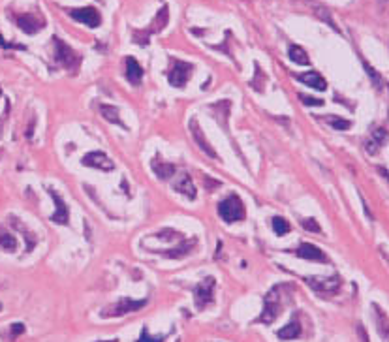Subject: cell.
Wrapping results in <instances>:
<instances>
[{"instance_id": "obj_1", "label": "cell", "mask_w": 389, "mask_h": 342, "mask_svg": "<svg viewBox=\"0 0 389 342\" xmlns=\"http://www.w3.org/2000/svg\"><path fill=\"white\" fill-rule=\"evenodd\" d=\"M293 284H276L274 288L269 290V293L263 299V312L260 318L254 320V323H273L284 310V297H288L293 292Z\"/></svg>"}, {"instance_id": "obj_2", "label": "cell", "mask_w": 389, "mask_h": 342, "mask_svg": "<svg viewBox=\"0 0 389 342\" xmlns=\"http://www.w3.org/2000/svg\"><path fill=\"white\" fill-rule=\"evenodd\" d=\"M218 217L224 220L226 224L241 222L247 217V209L243 205L241 197L237 194H230L228 197L218 203Z\"/></svg>"}, {"instance_id": "obj_3", "label": "cell", "mask_w": 389, "mask_h": 342, "mask_svg": "<svg viewBox=\"0 0 389 342\" xmlns=\"http://www.w3.org/2000/svg\"><path fill=\"white\" fill-rule=\"evenodd\" d=\"M53 42H55V59H57V62H59L62 68L70 70L71 74H76L77 68H79V64H81V55H77L76 51H73V49H71L68 44H64L62 40L53 38Z\"/></svg>"}, {"instance_id": "obj_4", "label": "cell", "mask_w": 389, "mask_h": 342, "mask_svg": "<svg viewBox=\"0 0 389 342\" xmlns=\"http://www.w3.org/2000/svg\"><path fill=\"white\" fill-rule=\"evenodd\" d=\"M168 21H170V10H168V6H162V8H160V11L156 13V17L153 19V23H151V27H149L147 30H141V32H134V42H136V44H141V45H147L149 44V38H151L153 34L160 32V30H164L165 25H168Z\"/></svg>"}, {"instance_id": "obj_5", "label": "cell", "mask_w": 389, "mask_h": 342, "mask_svg": "<svg viewBox=\"0 0 389 342\" xmlns=\"http://www.w3.org/2000/svg\"><path fill=\"white\" fill-rule=\"evenodd\" d=\"M147 304V299L141 301H134V299H121L117 303L109 304L107 309L102 310V318H119V316H126L130 312H137Z\"/></svg>"}, {"instance_id": "obj_6", "label": "cell", "mask_w": 389, "mask_h": 342, "mask_svg": "<svg viewBox=\"0 0 389 342\" xmlns=\"http://www.w3.org/2000/svg\"><path fill=\"white\" fill-rule=\"evenodd\" d=\"M214 284H216L214 277H205L194 288V301H196L197 310H203L214 301Z\"/></svg>"}, {"instance_id": "obj_7", "label": "cell", "mask_w": 389, "mask_h": 342, "mask_svg": "<svg viewBox=\"0 0 389 342\" xmlns=\"http://www.w3.org/2000/svg\"><path fill=\"white\" fill-rule=\"evenodd\" d=\"M192 70H194V66L190 64V62L173 60V66H171V70L168 71V81H170L171 87H175V88L184 87L188 83V79H190V76H192Z\"/></svg>"}, {"instance_id": "obj_8", "label": "cell", "mask_w": 389, "mask_h": 342, "mask_svg": "<svg viewBox=\"0 0 389 342\" xmlns=\"http://www.w3.org/2000/svg\"><path fill=\"white\" fill-rule=\"evenodd\" d=\"M308 284H310V288L314 290V292L322 293V295H333V293H337L340 290V284H342V280H340L339 275H333V277L329 278H314V277H307L305 278Z\"/></svg>"}, {"instance_id": "obj_9", "label": "cell", "mask_w": 389, "mask_h": 342, "mask_svg": "<svg viewBox=\"0 0 389 342\" xmlns=\"http://www.w3.org/2000/svg\"><path fill=\"white\" fill-rule=\"evenodd\" d=\"M68 15H70L71 19H76V21L83 23V25H87L88 28H98L100 25H102V15H100V11L96 10V8H92V6L79 8V10H68Z\"/></svg>"}, {"instance_id": "obj_10", "label": "cell", "mask_w": 389, "mask_h": 342, "mask_svg": "<svg viewBox=\"0 0 389 342\" xmlns=\"http://www.w3.org/2000/svg\"><path fill=\"white\" fill-rule=\"evenodd\" d=\"M81 162H83V166L100 169V171H113V169H115V162H113V160H111V158L102 151L88 152V154L83 156Z\"/></svg>"}, {"instance_id": "obj_11", "label": "cell", "mask_w": 389, "mask_h": 342, "mask_svg": "<svg viewBox=\"0 0 389 342\" xmlns=\"http://www.w3.org/2000/svg\"><path fill=\"white\" fill-rule=\"evenodd\" d=\"M47 192H49V195L53 197V201H55V207L57 211L51 214V222L59 224V226H64V224L70 222V212H68V207H66V203L62 201V197L59 195V192L53 190V188H47Z\"/></svg>"}, {"instance_id": "obj_12", "label": "cell", "mask_w": 389, "mask_h": 342, "mask_svg": "<svg viewBox=\"0 0 389 342\" xmlns=\"http://www.w3.org/2000/svg\"><path fill=\"white\" fill-rule=\"evenodd\" d=\"M15 23H17V27L21 28L25 34H36V32H40V30L45 27L44 19H42V17L32 15V13H25V15H19L15 19Z\"/></svg>"}, {"instance_id": "obj_13", "label": "cell", "mask_w": 389, "mask_h": 342, "mask_svg": "<svg viewBox=\"0 0 389 342\" xmlns=\"http://www.w3.org/2000/svg\"><path fill=\"white\" fill-rule=\"evenodd\" d=\"M190 132H192V137H194V141H196V145L201 149L205 154H207L209 158H218V154H216V151L213 149V145L207 141V137H205V134H203V130L197 126L196 120H190Z\"/></svg>"}, {"instance_id": "obj_14", "label": "cell", "mask_w": 389, "mask_h": 342, "mask_svg": "<svg viewBox=\"0 0 389 342\" xmlns=\"http://www.w3.org/2000/svg\"><path fill=\"white\" fill-rule=\"evenodd\" d=\"M299 258H303V260H308V261H320V263H329V258L322 252V250L318 248V246H314V244L310 243H303L299 248H297L295 252Z\"/></svg>"}, {"instance_id": "obj_15", "label": "cell", "mask_w": 389, "mask_h": 342, "mask_svg": "<svg viewBox=\"0 0 389 342\" xmlns=\"http://www.w3.org/2000/svg\"><path fill=\"white\" fill-rule=\"evenodd\" d=\"M303 335V327L301 321H299V314H295L291 318V321L288 326H284L282 329H279L276 337L282 338V340H293V338H299Z\"/></svg>"}, {"instance_id": "obj_16", "label": "cell", "mask_w": 389, "mask_h": 342, "mask_svg": "<svg viewBox=\"0 0 389 342\" xmlns=\"http://www.w3.org/2000/svg\"><path fill=\"white\" fill-rule=\"evenodd\" d=\"M141 77H143L141 64H139L134 57H126V79L136 87V85L141 83Z\"/></svg>"}, {"instance_id": "obj_17", "label": "cell", "mask_w": 389, "mask_h": 342, "mask_svg": "<svg viewBox=\"0 0 389 342\" xmlns=\"http://www.w3.org/2000/svg\"><path fill=\"white\" fill-rule=\"evenodd\" d=\"M297 79H299L301 83H305L307 87L316 88V91H325V88H327V83H325V79L320 76L318 71H307V74H301V76H297Z\"/></svg>"}, {"instance_id": "obj_18", "label": "cell", "mask_w": 389, "mask_h": 342, "mask_svg": "<svg viewBox=\"0 0 389 342\" xmlns=\"http://www.w3.org/2000/svg\"><path fill=\"white\" fill-rule=\"evenodd\" d=\"M173 188H175V192H179V194H182L184 197H188V200H196L197 190H196V186H194V183H192V177H190L188 173L182 175L181 181H179Z\"/></svg>"}, {"instance_id": "obj_19", "label": "cell", "mask_w": 389, "mask_h": 342, "mask_svg": "<svg viewBox=\"0 0 389 342\" xmlns=\"http://www.w3.org/2000/svg\"><path fill=\"white\" fill-rule=\"evenodd\" d=\"M153 171H154V175L158 177V179H162V181H165V179H170L171 175L175 173V166L173 164H168V162H164L162 158H154L153 160Z\"/></svg>"}, {"instance_id": "obj_20", "label": "cell", "mask_w": 389, "mask_h": 342, "mask_svg": "<svg viewBox=\"0 0 389 342\" xmlns=\"http://www.w3.org/2000/svg\"><path fill=\"white\" fill-rule=\"evenodd\" d=\"M194 244H196V239H190V241H187V243L177 244L173 250H165V252H162V254L168 256V258H173V260H179V258H184L187 254L192 252Z\"/></svg>"}, {"instance_id": "obj_21", "label": "cell", "mask_w": 389, "mask_h": 342, "mask_svg": "<svg viewBox=\"0 0 389 342\" xmlns=\"http://www.w3.org/2000/svg\"><path fill=\"white\" fill-rule=\"evenodd\" d=\"M373 309H374V314H376V327H378V333L384 338H387L389 337V318H387V314L380 309L378 304H373Z\"/></svg>"}, {"instance_id": "obj_22", "label": "cell", "mask_w": 389, "mask_h": 342, "mask_svg": "<svg viewBox=\"0 0 389 342\" xmlns=\"http://www.w3.org/2000/svg\"><path fill=\"white\" fill-rule=\"evenodd\" d=\"M119 109L113 107V105H100V115L104 117L105 120H109V122H113V124L121 126V128H126V124H124V120H121V117H119Z\"/></svg>"}, {"instance_id": "obj_23", "label": "cell", "mask_w": 389, "mask_h": 342, "mask_svg": "<svg viewBox=\"0 0 389 342\" xmlns=\"http://www.w3.org/2000/svg\"><path fill=\"white\" fill-rule=\"evenodd\" d=\"M288 57H290V60H293L295 64H301V66H307L308 62H310V60H308L307 51L295 44H291L290 47H288Z\"/></svg>"}, {"instance_id": "obj_24", "label": "cell", "mask_w": 389, "mask_h": 342, "mask_svg": "<svg viewBox=\"0 0 389 342\" xmlns=\"http://www.w3.org/2000/svg\"><path fill=\"white\" fill-rule=\"evenodd\" d=\"M10 222H11V226H13V228L21 229L23 237L27 239V252H32V248L36 246V237H34V235L30 233V231H28V229L25 228V226H23V224L19 222V220H17L15 217H10Z\"/></svg>"}, {"instance_id": "obj_25", "label": "cell", "mask_w": 389, "mask_h": 342, "mask_svg": "<svg viewBox=\"0 0 389 342\" xmlns=\"http://www.w3.org/2000/svg\"><path fill=\"white\" fill-rule=\"evenodd\" d=\"M0 248L6 250V252H15L17 250V239L6 229H0Z\"/></svg>"}, {"instance_id": "obj_26", "label": "cell", "mask_w": 389, "mask_h": 342, "mask_svg": "<svg viewBox=\"0 0 389 342\" xmlns=\"http://www.w3.org/2000/svg\"><path fill=\"white\" fill-rule=\"evenodd\" d=\"M23 333H25V326H23V323H11V326L2 333V338H4V340H15Z\"/></svg>"}, {"instance_id": "obj_27", "label": "cell", "mask_w": 389, "mask_h": 342, "mask_svg": "<svg viewBox=\"0 0 389 342\" xmlns=\"http://www.w3.org/2000/svg\"><path fill=\"white\" fill-rule=\"evenodd\" d=\"M324 120H327L331 128H335V130H350L351 128L350 120L342 119V117H324Z\"/></svg>"}, {"instance_id": "obj_28", "label": "cell", "mask_w": 389, "mask_h": 342, "mask_svg": "<svg viewBox=\"0 0 389 342\" xmlns=\"http://www.w3.org/2000/svg\"><path fill=\"white\" fill-rule=\"evenodd\" d=\"M273 229H274V233L279 235V237H282V235H286L288 231H291L290 224L286 222L282 217H274L273 218Z\"/></svg>"}, {"instance_id": "obj_29", "label": "cell", "mask_w": 389, "mask_h": 342, "mask_svg": "<svg viewBox=\"0 0 389 342\" xmlns=\"http://www.w3.org/2000/svg\"><path fill=\"white\" fill-rule=\"evenodd\" d=\"M373 141H376L380 147L385 145V143L389 141V132L385 130V128H374L373 130V137H371Z\"/></svg>"}, {"instance_id": "obj_30", "label": "cell", "mask_w": 389, "mask_h": 342, "mask_svg": "<svg viewBox=\"0 0 389 342\" xmlns=\"http://www.w3.org/2000/svg\"><path fill=\"white\" fill-rule=\"evenodd\" d=\"M301 228L305 229V231H310V233H320V231H322L320 224L316 222L314 218H303V220H301Z\"/></svg>"}, {"instance_id": "obj_31", "label": "cell", "mask_w": 389, "mask_h": 342, "mask_svg": "<svg viewBox=\"0 0 389 342\" xmlns=\"http://www.w3.org/2000/svg\"><path fill=\"white\" fill-rule=\"evenodd\" d=\"M164 340H165V335L153 337V335H149L147 327H143V329H141V337L137 338V342H164Z\"/></svg>"}, {"instance_id": "obj_32", "label": "cell", "mask_w": 389, "mask_h": 342, "mask_svg": "<svg viewBox=\"0 0 389 342\" xmlns=\"http://www.w3.org/2000/svg\"><path fill=\"white\" fill-rule=\"evenodd\" d=\"M316 15L322 17V19H324V21L327 23L329 27L333 28V30H337V32H339V27H337V25L333 23V19H331V15H329V11L325 10V8H318V10H316Z\"/></svg>"}, {"instance_id": "obj_33", "label": "cell", "mask_w": 389, "mask_h": 342, "mask_svg": "<svg viewBox=\"0 0 389 342\" xmlns=\"http://www.w3.org/2000/svg\"><path fill=\"white\" fill-rule=\"evenodd\" d=\"M297 96H299L303 105H324V100H320V98H312L308 94H297Z\"/></svg>"}, {"instance_id": "obj_34", "label": "cell", "mask_w": 389, "mask_h": 342, "mask_svg": "<svg viewBox=\"0 0 389 342\" xmlns=\"http://www.w3.org/2000/svg\"><path fill=\"white\" fill-rule=\"evenodd\" d=\"M363 66H365V70H367V74L371 76V79H373L374 85H376V87H380V85H382V77H380L378 71H374L373 66L368 64V62H363Z\"/></svg>"}, {"instance_id": "obj_35", "label": "cell", "mask_w": 389, "mask_h": 342, "mask_svg": "<svg viewBox=\"0 0 389 342\" xmlns=\"http://www.w3.org/2000/svg\"><path fill=\"white\" fill-rule=\"evenodd\" d=\"M365 149H367L368 154H376V152L380 151V145L376 141H373V139H367V141H365Z\"/></svg>"}, {"instance_id": "obj_36", "label": "cell", "mask_w": 389, "mask_h": 342, "mask_svg": "<svg viewBox=\"0 0 389 342\" xmlns=\"http://www.w3.org/2000/svg\"><path fill=\"white\" fill-rule=\"evenodd\" d=\"M8 113H10V103H8V107H6V113L0 117V134H2V124H4V120H6V117H8Z\"/></svg>"}, {"instance_id": "obj_37", "label": "cell", "mask_w": 389, "mask_h": 342, "mask_svg": "<svg viewBox=\"0 0 389 342\" xmlns=\"http://www.w3.org/2000/svg\"><path fill=\"white\" fill-rule=\"evenodd\" d=\"M378 171H380V175H384L385 179L389 181V173H387V169H384V168H378Z\"/></svg>"}, {"instance_id": "obj_38", "label": "cell", "mask_w": 389, "mask_h": 342, "mask_svg": "<svg viewBox=\"0 0 389 342\" xmlns=\"http://www.w3.org/2000/svg\"><path fill=\"white\" fill-rule=\"evenodd\" d=\"M100 342H117V340H115V338H113V340H100Z\"/></svg>"}]
</instances>
